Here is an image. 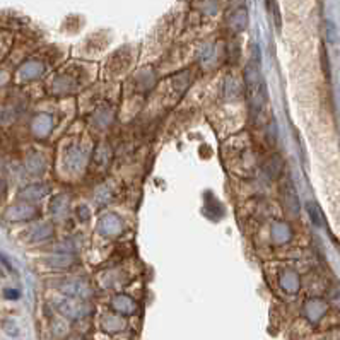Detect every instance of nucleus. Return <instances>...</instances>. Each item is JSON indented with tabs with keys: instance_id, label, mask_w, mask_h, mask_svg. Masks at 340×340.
Instances as JSON below:
<instances>
[{
	"instance_id": "2",
	"label": "nucleus",
	"mask_w": 340,
	"mask_h": 340,
	"mask_svg": "<svg viewBox=\"0 0 340 340\" xmlns=\"http://www.w3.org/2000/svg\"><path fill=\"white\" fill-rule=\"evenodd\" d=\"M306 210L308 214H310L311 221H313L315 226H321V216H320V210H318V207L315 205L313 202H308L306 204Z\"/></svg>"
},
{
	"instance_id": "3",
	"label": "nucleus",
	"mask_w": 340,
	"mask_h": 340,
	"mask_svg": "<svg viewBox=\"0 0 340 340\" xmlns=\"http://www.w3.org/2000/svg\"><path fill=\"white\" fill-rule=\"evenodd\" d=\"M3 294H5V297H9V299H17V297H19V293H16V291H9V289H7Z\"/></svg>"
},
{
	"instance_id": "1",
	"label": "nucleus",
	"mask_w": 340,
	"mask_h": 340,
	"mask_svg": "<svg viewBox=\"0 0 340 340\" xmlns=\"http://www.w3.org/2000/svg\"><path fill=\"white\" fill-rule=\"evenodd\" d=\"M246 89H248V99H249V108L251 113L255 114L256 112L263 108V101H265V92H263V79L260 74V68L256 62L246 67Z\"/></svg>"
}]
</instances>
